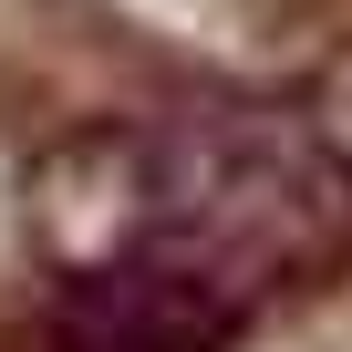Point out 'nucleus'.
I'll use <instances>...</instances> for the list:
<instances>
[{
  "mask_svg": "<svg viewBox=\"0 0 352 352\" xmlns=\"http://www.w3.org/2000/svg\"><path fill=\"white\" fill-rule=\"evenodd\" d=\"M114 197L63 259H176L187 280L228 290L239 311L311 290L352 259V176L311 135V114L228 104V114H176L104 145Z\"/></svg>",
  "mask_w": 352,
  "mask_h": 352,
  "instance_id": "1",
  "label": "nucleus"
},
{
  "mask_svg": "<svg viewBox=\"0 0 352 352\" xmlns=\"http://www.w3.org/2000/svg\"><path fill=\"white\" fill-rule=\"evenodd\" d=\"M249 311L208 280H187L176 259L114 249V259H73L52 290V342L63 352H218Z\"/></svg>",
  "mask_w": 352,
  "mask_h": 352,
  "instance_id": "2",
  "label": "nucleus"
},
{
  "mask_svg": "<svg viewBox=\"0 0 352 352\" xmlns=\"http://www.w3.org/2000/svg\"><path fill=\"white\" fill-rule=\"evenodd\" d=\"M311 135H321V145H331V166L352 176V52H342V63H331V83L311 94Z\"/></svg>",
  "mask_w": 352,
  "mask_h": 352,
  "instance_id": "3",
  "label": "nucleus"
}]
</instances>
